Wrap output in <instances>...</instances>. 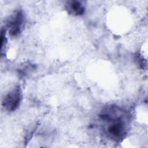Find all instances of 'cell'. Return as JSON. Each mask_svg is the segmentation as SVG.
Masks as SVG:
<instances>
[{
  "label": "cell",
  "instance_id": "7a4b0ae2",
  "mask_svg": "<svg viewBox=\"0 0 148 148\" xmlns=\"http://www.w3.org/2000/svg\"><path fill=\"white\" fill-rule=\"evenodd\" d=\"M21 101V91L18 86L11 90L3 97L2 101V106L8 111L16 110Z\"/></svg>",
  "mask_w": 148,
  "mask_h": 148
},
{
  "label": "cell",
  "instance_id": "6da1fadb",
  "mask_svg": "<svg viewBox=\"0 0 148 148\" xmlns=\"http://www.w3.org/2000/svg\"><path fill=\"white\" fill-rule=\"evenodd\" d=\"M117 109L110 108L101 114V119L106 121L108 135L115 141H120L127 134L126 123L122 113L119 114Z\"/></svg>",
  "mask_w": 148,
  "mask_h": 148
},
{
  "label": "cell",
  "instance_id": "3957f363",
  "mask_svg": "<svg viewBox=\"0 0 148 148\" xmlns=\"http://www.w3.org/2000/svg\"><path fill=\"white\" fill-rule=\"evenodd\" d=\"M24 23V16L21 11H18L12 16L8 22L7 28L12 36L18 35L22 30Z\"/></svg>",
  "mask_w": 148,
  "mask_h": 148
},
{
  "label": "cell",
  "instance_id": "277c9868",
  "mask_svg": "<svg viewBox=\"0 0 148 148\" xmlns=\"http://www.w3.org/2000/svg\"><path fill=\"white\" fill-rule=\"evenodd\" d=\"M68 9L69 12L75 15H80L84 13V7L79 1H72L69 2Z\"/></svg>",
  "mask_w": 148,
  "mask_h": 148
}]
</instances>
